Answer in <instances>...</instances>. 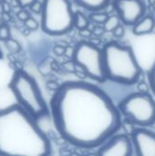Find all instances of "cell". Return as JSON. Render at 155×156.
<instances>
[{"instance_id":"1","label":"cell","mask_w":155,"mask_h":156,"mask_svg":"<svg viewBox=\"0 0 155 156\" xmlns=\"http://www.w3.org/2000/svg\"><path fill=\"white\" fill-rule=\"evenodd\" d=\"M49 113L61 138L84 150L102 145L119 132L122 122L109 95L82 80L60 84L50 100Z\"/></svg>"},{"instance_id":"2","label":"cell","mask_w":155,"mask_h":156,"mask_svg":"<svg viewBox=\"0 0 155 156\" xmlns=\"http://www.w3.org/2000/svg\"><path fill=\"white\" fill-rule=\"evenodd\" d=\"M51 151L48 137L20 105L0 110V156H47Z\"/></svg>"},{"instance_id":"3","label":"cell","mask_w":155,"mask_h":156,"mask_svg":"<svg viewBox=\"0 0 155 156\" xmlns=\"http://www.w3.org/2000/svg\"><path fill=\"white\" fill-rule=\"evenodd\" d=\"M102 53L107 80L125 85H132L139 80L142 69L130 46L110 41L103 47Z\"/></svg>"},{"instance_id":"4","label":"cell","mask_w":155,"mask_h":156,"mask_svg":"<svg viewBox=\"0 0 155 156\" xmlns=\"http://www.w3.org/2000/svg\"><path fill=\"white\" fill-rule=\"evenodd\" d=\"M17 104L36 120L49 113V108L43 98L36 80L23 69H16L9 83Z\"/></svg>"},{"instance_id":"5","label":"cell","mask_w":155,"mask_h":156,"mask_svg":"<svg viewBox=\"0 0 155 156\" xmlns=\"http://www.w3.org/2000/svg\"><path fill=\"white\" fill-rule=\"evenodd\" d=\"M42 31L50 36H61L74 27V10L69 0H43Z\"/></svg>"},{"instance_id":"6","label":"cell","mask_w":155,"mask_h":156,"mask_svg":"<svg viewBox=\"0 0 155 156\" xmlns=\"http://www.w3.org/2000/svg\"><path fill=\"white\" fill-rule=\"evenodd\" d=\"M76 65L80 67L87 77L98 81L107 80L103 64L102 48L91 41H79L75 47L72 58Z\"/></svg>"},{"instance_id":"7","label":"cell","mask_w":155,"mask_h":156,"mask_svg":"<svg viewBox=\"0 0 155 156\" xmlns=\"http://www.w3.org/2000/svg\"><path fill=\"white\" fill-rule=\"evenodd\" d=\"M120 112L142 127L155 122V101L148 93H133L126 97L118 106Z\"/></svg>"},{"instance_id":"8","label":"cell","mask_w":155,"mask_h":156,"mask_svg":"<svg viewBox=\"0 0 155 156\" xmlns=\"http://www.w3.org/2000/svg\"><path fill=\"white\" fill-rule=\"evenodd\" d=\"M112 6L120 20L127 26H133L137 23L146 10L143 0H113Z\"/></svg>"},{"instance_id":"9","label":"cell","mask_w":155,"mask_h":156,"mask_svg":"<svg viewBox=\"0 0 155 156\" xmlns=\"http://www.w3.org/2000/svg\"><path fill=\"white\" fill-rule=\"evenodd\" d=\"M97 154L100 156H129L132 154V144L127 134H114L100 146Z\"/></svg>"},{"instance_id":"10","label":"cell","mask_w":155,"mask_h":156,"mask_svg":"<svg viewBox=\"0 0 155 156\" xmlns=\"http://www.w3.org/2000/svg\"><path fill=\"white\" fill-rule=\"evenodd\" d=\"M132 140L139 156H155V133L143 128H135Z\"/></svg>"},{"instance_id":"11","label":"cell","mask_w":155,"mask_h":156,"mask_svg":"<svg viewBox=\"0 0 155 156\" xmlns=\"http://www.w3.org/2000/svg\"><path fill=\"white\" fill-rule=\"evenodd\" d=\"M155 27V19L152 16L142 17L137 23L133 25L132 32L136 36H142L151 33Z\"/></svg>"},{"instance_id":"12","label":"cell","mask_w":155,"mask_h":156,"mask_svg":"<svg viewBox=\"0 0 155 156\" xmlns=\"http://www.w3.org/2000/svg\"><path fill=\"white\" fill-rule=\"evenodd\" d=\"M79 6L90 11H101L105 9L111 3V0H73Z\"/></svg>"},{"instance_id":"13","label":"cell","mask_w":155,"mask_h":156,"mask_svg":"<svg viewBox=\"0 0 155 156\" xmlns=\"http://www.w3.org/2000/svg\"><path fill=\"white\" fill-rule=\"evenodd\" d=\"M90 18L81 11H75L74 14V27L81 29L90 26Z\"/></svg>"},{"instance_id":"14","label":"cell","mask_w":155,"mask_h":156,"mask_svg":"<svg viewBox=\"0 0 155 156\" xmlns=\"http://www.w3.org/2000/svg\"><path fill=\"white\" fill-rule=\"evenodd\" d=\"M120 24H121V20L118 15H111L108 16V18L106 19V21L103 23L102 26L106 32H112V30Z\"/></svg>"},{"instance_id":"15","label":"cell","mask_w":155,"mask_h":156,"mask_svg":"<svg viewBox=\"0 0 155 156\" xmlns=\"http://www.w3.org/2000/svg\"><path fill=\"white\" fill-rule=\"evenodd\" d=\"M109 15L106 12H101V11H94L91 12L89 16L90 21H92L95 24L99 25H103V23L106 21L108 18Z\"/></svg>"},{"instance_id":"16","label":"cell","mask_w":155,"mask_h":156,"mask_svg":"<svg viewBox=\"0 0 155 156\" xmlns=\"http://www.w3.org/2000/svg\"><path fill=\"white\" fill-rule=\"evenodd\" d=\"M4 42H5V48L13 54H18L22 49L21 44L17 40H16L12 37H9L8 39L5 40Z\"/></svg>"},{"instance_id":"17","label":"cell","mask_w":155,"mask_h":156,"mask_svg":"<svg viewBox=\"0 0 155 156\" xmlns=\"http://www.w3.org/2000/svg\"><path fill=\"white\" fill-rule=\"evenodd\" d=\"M11 37V33H10V27L6 23L0 24V40L5 41Z\"/></svg>"},{"instance_id":"18","label":"cell","mask_w":155,"mask_h":156,"mask_svg":"<svg viewBox=\"0 0 155 156\" xmlns=\"http://www.w3.org/2000/svg\"><path fill=\"white\" fill-rule=\"evenodd\" d=\"M24 23H25L26 27L28 30L35 31V30H37V29L39 27L38 22H37L35 18H33V17H31V16H29Z\"/></svg>"},{"instance_id":"19","label":"cell","mask_w":155,"mask_h":156,"mask_svg":"<svg viewBox=\"0 0 155 156\" xmlns=\"http://www.w3.org/2000/svg\"><path fill=\"white\" fill-rule=\"evenodd\" d=\"M42 6H43L42 3H41L40 1H38V0H36L34 3H32V4L28 6V8H29V10H30L32 13L37 15V14H40V13H41V11H42Z\"/></svg>"},{"instance_id":"20","label":"cell","mask_w":155,"mask_h":156,"mask_svg":"<svg viewBox=\"0 0 155 156\" xmlns=\"http://www.w3.org/2000/svg\"><path fill=\"white\" fill-rule=\"evenodd\" d=\"M66 47L67 46H62L60 44H57L53 47L52 48V51L53 53L56 55V56H58V57H62L65 55V50H66Z\"/></svg>"},{"instance_id":"21","label":"cell","mask_w":155,"mask_h":156,"mask_svg":"<svg viewBox=\"0 0 155 156\" xmlns=\"http://www.w3.org/2000/svg\"><path fill=\"white\" fill-rule=\"evenodd\" d=\"M148 79H149V81H150V87L152 88L153 92L154 93L155 95V64L154 66L153 67V69L148 73Z\"/></svg>"},{"instance_id":"22","label":"cell","mask_w":155,"mask_h":156,"mask_svg":"<svg viewBox=\"0 0 155 156\" xmlns=\"http://www.w3.org/2000/svg\"><path fill=\"white\" fill-rule=\"evenodd\" d=\"M29 16H30L29 12H28L27 10H26L25 8H21V9L17 12V14H16L17 19L20 20V21H22V22H25Z\"/></svg>"},{"instance_id":"23","label":"cell","mask_w":155,"mask_h":156,"mask_svg":"<svg viewBox=\"0 0 155 156\" xmlns=\"http://www.w3.org/2000/svg\"><path fill=\"white\" fill-rule=\"evenodd\" d=\"M112 34L115 37L117 38H121L124 36L125 34V29H124V27L122 26L121 24L119 26H117L113 30H112Z\"/></svg>"},{"instance_id":"24","label":"cell","mask_w":155,"mask_h":156,"mask_svg":"<svg viewBox=\"0 0 155 156\" xmlns=\"http://www.w3.org/2000/svg\"><path fill=\"white\" fill-rule=\"evenodd\" d=\"M62 67L63 69H65L68 72H75V69H76V64L75 62L73 61V59L71 58V60H69V61H65L63 64H62Z\"/></svg>"},{"instance_id":"25","label":"cell","mask_w":155,"mask_h":156,"mask_svg":"<svg viewBox=\"0 0 155 156\" xmlns=\"http://www.w3.org/2000/svg\"><path fill=\"white\" fill-rule=\"evenodd\" d=\"M91 32H92V35L96 36V37H101L106 31L103 27V26H95L92 29H91Z\"/></svg>"},{"instance_id":"26","label":"cell","mask_w":155,"mask_h":156,"mask_svg":"<svg viewBox=\"0 0 155 156\" xmlns=\"http://www.w3.org/2000/svg\"><path fill=\"white\" fill-rule=\"evenodd\" d=\"M137 89L139 90V92L141 93H149V90H150V86L146 83V82H139L138 85H137Z\"/></svg>"},{"instance_id":"27","label":"cell","mask_w":155,"mask_h":156,"mask_svg":"<svg viewBox=\"0 0 155 156\" xmlns=\"http://www.w3.org/2000/svg\"><path fill=\"white\" fill-rule=\"evenodd\" d=\"M79 34L80 37H82L83 38H90L91 36H92V32H91V29L88 27H85V28H81V29H79Z\"/></svg>"},{"instance_id":"28","label":"cell","mask_w":155,"mask_h":156,"mask_svg":"<svg viewBox=\"0 0 155 156\" xmlns=\"http://www.w3.org/2000/svg\"><path fill=\"white\" fill-rule=\"evenodd\" d=\"M46 86H47V88H48V90L56 91V90L59 88L60 84H59L58 82H57L56 80H48V81L47 82Z\"/></svg>"},{"instance_id":"29","label":"cell","mask_w":155,"mask_h":156,"mask_svg":"<svg viewBox=\"0 0 155 156\" xmlns=\"http://www.w3.org/2000/svg\"><path fill=\"white\" fill-rule=\"evenodd\" d=\"M1 8H2V11L5 12V13H10L11 10H12V5H11V3L7 2V0L2 2L1 4Z\"/></svg>"},{"instance_id":"30","label":"cell","mask_w":155,"mask_h":156,"mask_svg":"<svg viewBox=\"0 0 155 156\" xmlns=\"http://www.w3.org/2000/svg\"><path fill=\"white\" fill-rule=\"evenodd\" d=\"M36 0H17L19 5L21 8H26V7H28L32 3H34Z\"/></svg>"},{"instance_id":"31","label":"cell","mask_w":155,"mask_h":156,"mask_svg":"<svg viewBox=\"0 0 155 156\" xmlns=\"http://www.w3.org/2000/svg\"><path fill=\"white\" fill-rule=\"evenodd\" d=\"M2 19L4 20V23H7L11 20V16H10V13H5L3 12L2 13Z\"/></svg>"},{"instance_id":"32","label":"cell","mask_w":155,"mask_h":156,"mask_svg":"<svg viewBox=\"0 0 155 156\" xmlns=\"http://www.w3.org/2000/svg\"><path fill=\"white\" fill-rule=\"evenodd\" d=\"M50 67H51V69H52V70H55V71H58V70L60 69L59 65H58L56 61H52Z\"/></svg>"},{"instance_id":"33","label":"cell","mask_w":155,"mask_h":156,"mask_svg":"<svg viewBox=\"0 0 155 156\" xmlns=\"http://www.w3.org/2000/svg\"><path fill=\"white\" fill-rule=\"evenodd\" d=\"M3 58V52H2V50H1V48H0V59Z\"/></svg>"},{"instance_id":"34","label":"cell","mask_w":155,"mask_h":156,"mask_svg":"<svg viewBox=\"0 0 155 156\" xmlns=\"http://www.w3.org/2000/svg\"><path fill=\"white\" fill-rule=\"evenodd\" d=\"M154 1L155 0H149V3H150V5H153Z\"/></svg>"},{"instance_id":"35","label":"cell","mask_w":155,"mask_h":156,"mask_svg":"<svg viewBox=\"0 0 155 156\" xmlns=\"http://www.w3.org/2000/svg\"><path fill=\"white\" fill-rule=\"evenodd\" d=\"M152 5H153V8H154V9H155V1H154V2H153V4Z\"/></svg>"},{"instance_id":"36","label":"cell","mask_w":155,"mask_h":156,"mask_svg":"<svg viewBox=\"0 0 155 156\" xmlns=\"http://www.w3.org/2000/svg\"><path fill=\"white\" fill-rule=\"evenodd\" d=\"M4 1H5V0H0V4H1L2 2H4Z\"/></svg>"}]
</instances>
